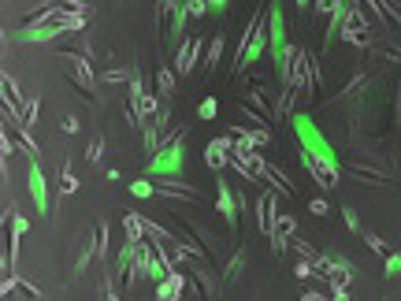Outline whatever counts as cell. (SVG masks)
Segmentation results:
<instances>
[{
  "instance_id": "6da1fadb",
  "label": "cell",
  "mask_w": 401,
  "mask_h": 301,
  "mask_svg": "<svg viewBox=\"0 0 401 301\" xmlns=\"http://www.w3.org/2000/svg\"><path fill=\"white\" fill-rule=\"evenodd\" d=\"M294 134H297L301 149H308V153H312V157H320L323 164H331V168H339V171H342V160H339V153L331 149V142L323 138V131L312 123V115L297 112V115H294Z\"/></svg>"
},
{
  "instance_id": "7a4b0ae2",
  "label": "cell",
  "mask_w": 401,
  "mask_h": 301,
  "mask_svg": "<svg viewBox=\"0 0 401 301\" xmlns=\"http://www.w3.org/2000/svg\"><path fill=\"white\" fill-rule=\"evenodd\" d=\"M264 49H268V26H264L260 15H253L245 34H242V49H238V60H234V71H245L249 63H257Z\"/></svg>"
},
{
  "instance_id": "3957f363",
  "label": "cell",
  "mask_w": 401,
  "mask_h": 301,
  "mask_svg": "<svg viewBox=\"0 0 401 301\" xmlns=\"http://www.w3.org/2000/svg\"><path fill=\"white\" fill-rule=\"evenodd\" d=\"M149 171L152 175H175V179L186 171V131H179L175 142L163 145L157 157L149 160Z\"/></svg>"
},
{
  "instance_id": "277c9868",
  "label": "cell",
  "mask_w": 401,
  "mask_h": 301,
  "mask_svg": "<svg viewBox=\"0 0 401 301\" xmlns=\"http://www.w3.org/2000/svg\"><path fill=\"white\" fill-rule=\"evenodd\" d=\"M342 41L350 45H360V49H371V23L364 19L353 4H345V15H342V26H339Z\"/></svg>"
},
{
  "instance_id": "5b68a950",
  "label": "cell",
  "mask_w": 401,
  "mask_h": 301,
  "mask_svg": "<svg viewBox=\"0 0 401 301\" xmlns=\"http://www.w3.org/2000/svg\"><path fill=\"white\" fill-rule=\"evenodd\" d=\"M231 149H234V138L227 134V138H212L205 145V164L220 175L223 168H231Z\"/></svg>"
},
{
  "instance_id": "8992f818",
  "label": "cell",
  "mask_w": 401,
  "mask_h": 301,
  "mask_svg": "<svg viewBox=\"0 0 401 301\" xmlns=\"http://www.w3.org/2000/svg\"><path fill=\"white\" fill-rule=\"evenodd\" d=\"M297 231V220L294 216H286V212H279L275 220H271V231H268V238H271V249H275V257H282V253H286V238L290 234Z\"/></svg>"
},
{
  "instance_id": "52a82bcc",
  "label": "cell",
  "mask_w": 401,
  "mask_h": 301,
  "mask_svg": "<svg viewBox=\"0 0 401 301\" xmlns=\"http://www.w3.org/2000/svg\"><path fill=\"white\" fill-rule=\"evenodd\" d=\"M200 49H205V41L197 38H186L179 45V56H175V75H194V67H197V60H200Z\"/></svg>"
},
{
  "instance_id": "ba28073f",
  "label": "cell",
  "mask_w": 401,
  "mask_h": 301,
  "mask_svg": "<svg viewBox=\"0 0 401 301\" xmlns=\"http://www.w3.org/2000/svg\"><path fill=\"white\" fill-rule=\"evenodd\" d=\"M26 186H30V197L38 205L41 216H49V186H45V171L38 160H30V175H26Z\"/></svg>"
},
{
  "instance_id": "9c48e42d",
  "label": "cell",
  "mask_w": 401,
  "mask_h": 301,
  "mask_svg": "<svg viewBox=\"0 0 401 301\" xmlns=\"http://www.w3.org/2000/svg\"><path fill=\"white\" fill-rule=\"evenodd\" d=\"M216 208L223 212V220L227 223H238V197L231 194V186H227V179H223V171H220V179H216Z\"/></svg>"
},
{
  "instance_id": "30bf717a",
  "label": "cell",
  "mask_w": 401,
  "mask_h": 301,
  "mask_svg": "<svg viewBox=\"0 0 401 301\" xmlns=\"http://www.w3.org/2000/svg\"><path fill=\"white\" fill-rule=\"evenodd\" d=\"M190 287V279L182 276V271L175 268V271H168L160 282H157V298H163V301H175V298H182V290Z\"/></svg>"
},
{
  "instance_id": "8fae6325",
  "label": "cell",
  "mask_w": 401,
  "mask_h": 301,
  "mask_svg": "<svg viewBox=\"0 0 401 301\" xmlns=\"http://www.w3.org/2000/svg\"><path fill=\"white\" fill-rule=\"evenodd\" d=\"M0 86H4V112H12V115H19V120H23V108L26 104H23V93H19V82L4 71V75H0Z\"/></svg>"
},
{
  "instance_id": "7c38bea8",
  "label": "cell",
  "mask_w": 401,
  "mask_h": 301,
  "mask_svg": "<svg viewBox=\"0 0 401 301\" xmlns=\"http://www.w3.org/2000/svg\"><path fill=\"white\" fill-rule=\"evenodd\" d=\"M71 78L78 82L82 97H86V100H93V86H97V78H93V71H89V60H86V56H75V67H71Z\"/></svg>"
},
{
  "instance_id": "4fadbf2b",
  "label": "cell",
  "mask_w": 401,
  "mask_h": 301,
  "mask_svg": "<svg viewBox=\"0 0 401 301\" xmlns=\"http://www.w3.org/2000/svg\"><path fill=\"white\" fill-rule=\"evenodd\" d=\"M157 194H160V197H182V201H197V190H194V186H186V182H179L175 175L160 179V182H157Z\"/></svg>"
},
{
  "instance_id": "5bb4252c",
  "label": "cell",
  "mask_w": 401,
  "mask_h": 301,
  "mask_svg": "<svg viewBox=\"0 0 401 301\" xmlns=\"http://www.w3.org/2000/svg\"><path fill=\"white\" fill-rule=\"evenodd\" d=\"M279 216V208H275V194H260V201H257V227L264 234L271 231V220Z\"/></svg>"
},
{
  "instance_id": "9a60e30c",
  "label": "cell",
  "mask_w": 401,
  "mask_h": 301,
  "mask_svg": "<svg viewBox=\"0 0 401 301\" xmlns=\"http://www.w3.org/2000/svg\"><path fill=\"white\" fill-rule=\"evenodd\" d=\"M242 108H245V112H257V123H271V115H275L268 104H264L260 89H253V93H245V97H242Z\"/></svg>"
},
{
  "instance_id": "2e32d148",
  "label": "cell",
  "mask_w": 401,
  "mask_h": 301,
  "mask_svg": "<svg viewBox=\"0 0 401 301\" xmlns=\"http://www.w3.org/2000/svg\"><path fill=\"white\" fill-rule=\"evenodd\" d=\"M231 134L234 138H245L249 145H257V149H264V145L271 142V134L264 131V126H231Z\"/></svg>"
},
{
  "instance_id": "e0dca14e",
  "label": "cell",
  "mask_w": 401,
  "mask_h": 301,
  "mask_svg": "<svg viewBox=\"0 0 401 301\" xmlns=\"http://www.w3.org/2000/svg\"><path fill=\"white\" fill-rule=\"evenodd\" d=\"M123 231H126V242H145V234H149V227H145L141 216H123Z\"/></svg>"
},
{
  "instance_id": "ac0fdd59",
  "label": "cell",
  "mask_w": 401,
  "mask_h": 301,
  "mask_svg": "<svg viewBox=\"0 0 401 301\" xmlns=\"http://www.w3.org/2000/svg\"><path fill=\"white\" fill-rule=\"evenodd\" d=\"M171 249H175V260H205V249H200L197 242H179V238H171Z\"/></svg>"
},
{
  "instance_id": "d6986e66",
  "label": "cell",
  "mask_w": 401,
  "mask_h": 301,
  "mask_svg": "<svg viewBox=\"0 0 401 301\" xmlns=\"http://www.w3.org/2000/svg\"><path fill=\"white\" fill-rule=\"evenodd\" d=\"M223 49H227V38L220 34V38H212V45H208V56H205V75H212L216 63L223 60Z\"/></svg>"
},
{
  "instance_id": "ffe728a7",
  "label": "cell",
  "mask_w": 401,
  "mask_h": 301,
  "mask_svg": "<svg viewBox=\"0 0 401 301\" xmlns=\"http://www.w3.org/2000/svg\"><path fill=\"white\" fill-rule=\"evenodd\" d=\"M264 179H271V186H275L279 194H286V197L294 194V182H290V179H286V171H279L275 164H268V175H264Z\"/></svg>"
},
{
  "instance_id": "44dd1931",
  "label": "cell",
  "mask_w": 401,
  "mask_h": 301,
  "mask_svg": "<svg viewBox=\"0 0 401 301\" xmlns=\"http://www.w3.org/2000/svg\"><path fill=\"white\" fill-rule=\"evenodd\" d=\"M78 190V175H75V164H63V171H60V194L63 197H71Z\"/></svg>"
},
{
  "instance_id": "7402d4cb",
  "label": "cell",
  "mask_w": 401,
  "mask_h": 301,
  "mask_svg": "<svg viewBox=\"0 0 401 301\" xmlns=\"http://www.w3.org/2000/svg\"><path fill=\"white\" fill-rule=\"evenodd\" d=\"M157 89H160L163 97L175 93V71H171V67H160V71H157Z\"/></svg>"
},
{
  "instance_id": "603a6c76",
  "label": "cell",
  "mask_w": 401,
  "mask_h": 301,
  "mask_svg": "<svg viewBox=\"0 0 401 301\" xmlns=\"http://www.w3.org/2000/svg\"><path fill=\"white\" fill-rule=\"evenodd\" d=\"M242 264H245V249H234V257L227 260V271H223V282H231V279H238V271H242Z\"/></svg>"
},
{
  "instance_id": "cb8c5ba5",
  "label": "cell",
  "mask_w": 401,
  "mask_h": 301,
  "mask_svg": "<svg viewBox=\"0 0 401 301\" xmlns=\"http://www.w3.org/2000/svg\"><path fill=\"white\" fill-rule=\"evenodd\" d=\"M93 245H97V257L104 260V253H108V223H97L93 227Z\"/></svg>"
},
{
  "instance_id": "d4e9b609",
  "label": "cell",
  "mask_w": 401,
  "mask_h": 301,
  "mask_svg": "<svg viewBox=\"0 0 401 301\" xmlns=\"http://www.w3.org/2000/svg\"><path fill=\"white\" fill-rule=\"evenodd\" d=\"M100 82H104V86H115V82H130V71H126V67H108L104 75H100Z\"/></svg>"
},
{
  "instance_id": "484cf974",
  "label": "cell",
  "mask_w": 401,
  "mask_h": 301,
  "mask_svg": "<svg viewBox=\"0 0 401 301\" xmlns=\"http://www.w3.org/2000/svg\"><path fill=\"white\" fill-rule=\"evenodd\" d=\"M216 112H220V104H216V97H205V100H200V104H197V115H200V120H216Z\"/></svg>"
},
{
  "instance_id": "4316f807",
  "label": "cell",
  "mask_w": 401,
  "mask_h": 301,
  "mask_svg": "<svg viewBox=\"0 0 401 301\" xmlns=\"http://www.w3.org/2000/svg\"><path fill=\"white\" fill-rule=\"evenodd\" d=\"M342 220H345V227H350V231H353V234H364V231H360V216H357V212H353V208H350V205H342Z\"/></svg>"
},
{
  "instance_id": "83f0119b",
  "label": "cell",
  "mask_w": 401,
  "mask_h": 301,
  "mask_svg": "<svg viewBox=\"0 0 401 301\" xmlns=\"http://www.w3.org/2000/svg\"><path fill=\"white\" fill-rule=\"evenodd\" d=\"M26 131H30L34 123H38V100H26V108H23V120H19Z\"/></svg>"
},
{
  "instance_id": "f1b7e54d",
  "label": "cell",
  "mask_w": 401,
  "mask_h": 301,
  "mask_svg": "<svg viewBox=\"0 0 401 301\" xmlns=\"http://www.w3.org/2000/svg\"><path fill=\"white\" fill-rule=\"evenodd\" d=\"M182 8H186V15H190V19H200V15L208 12V0H186Z\"/></svg>"
},
{
  "instance_id": "f546056e",
  "label": "cell",
  "mask_w": 401,
  "mask_h": 301,
  "mask_svg": "<svg viewBox=\"0 0 401 301\" xmlns=\"http://www.w3.org/2000/svg\"><path fill=\"white\" fill-rule=\"evenodd\" d=\"M130 194L134 197H152V194H157V186H152V182H145V179H134Z\"/></svg>"
},
{
  "instance_id": "4dcf8cb0",
  "label": "cell",
  "mask_w": 401,
  "mask_h": 301,
  "mask_svg": "<svg viewBox=\"0 0 401 301\" xmlns=\"http://www.w3.org/2000/svg\"><path fill=\"white\" fill-rule=\"evenodd\" d=\"M12 153H15V145H12V126L4 123V134H0V157L8 160V157H12Z\"/></svg>"
},
{
  "instance_id": "1f68e13d",
  "label": "cell",
  "mask_w": 401,
  "mask_h": 301,
  "mask_svg": "<svg viewBox=\"0 0 401 301\" xmlns=\"http://www.w3.org/2000/svg\"><path fill=\"white\" fill-rule=\"evenodd\" d=\"M100 153H104V138L97 134V138L89 142V149H86V160H89V164H97V160H100Z\"/></svg>"
},
{
  "instance_id": "d6a6232c",
  "label": "cell",
  "mask_w": 401,
  "mask_h": 301,
  "mask_svg": "<svg viewBox=\"0 0 401 301\" xmlns=\"http://www.w3.org/2000/svg\"><path fill=\"white\" fill-rule=\"evenodd\" d=\"M364 242H368V249H371V253H382V257H387V253H390V249H387V242H382V238H376V234H371V231H364Z\"/></svg>"
},
{
  "instance_id": "836d02e7",
  "label": "cell",
  "mask_w": 401,
  "mask_h": 301,
  "mask_svg": "<svg viewBox=\"0 0 401 301\" xmlns=\"http://www.w3.org/2000/svg\"><path fill=\"white\" fill-rule=\"evenodd\" d=\"M382 271H387V279H394L401 271V253H387V268H382Z\"/></svg>"
},
{
  "instance_id": "e575fe53",
  "label": "cell",
  "mask_w": 401,
  "mask_h": 301,
  "mask_svg": "<svg viewBox=\"0 0 401 301\" xmlns=\"http://www.w3.org/2000/svg\"><path fill=\"white\" fill-rule=\"evenodd\" d=\"M93 253H97V245H93V242H86V245H82V253H78V264H75V268L82 271V268L89 264V257H93Z\"/></svg>"
},
{
  "instance_id": "d590c367",
  "label": "cell",
  "mask_w": 401,
  "mask_h": 301,
  "mask_svg": "<svg viewBox=\"0 0 401 301\" xmlns=\"http://www.w3.org/2000/svg\"><path fill=\"white\" fill-rule=\"evenodd\" d=\"M179 8H175V0H157V19L163 23V15H175Z\"/></svg>"
},
{
  "instance_id": "8d00e7d4",
  "label": "cell",
  "mask_w": 401,
  "mask_h": 301,
  "mask_svg": "<svg viewBox=\"0 0 401 301\" xmlns=\"http://www.w3.org/2000/svg\"><path fill=\"white\" fill-rule=\"evenodd\" d=\"M308 208H312V216H327V212H331V205H327L323 197H316V201H312V205H308Z\"/></svg>"
},
{
  "instance_id": "74e56055",
  "label": "cell",
  "mask_w": 401,
  "mask_h": 301,
  "mask_svg": "<svg viewBox=\"0 0 401 301\" xmlns=\"http://www.w3.org/2000/svg\"><path fill=\"white\" fill-rule=\"evenodd\" d=\"M78 120H75V115H63V131H67V134H78Z\"/></svg>"
},
{
  "instance_id": "f35d334b",
  "label": "cell",
  "mask_w": 401,
  "mask_h": 301,
  "mask_svg": "<svg viewBox=\"0 0 401 301\" xmlns=\"http://www.w3.org/2000/svg\"><path fill=\"white\" fill-rule=\"evenodd\" d=\"M227 4L231 0H208V12H227Z\"/></svg>"
},
{
  "instance_id": "ab89813d",
  "label": "cell",
  "mask_w": 401,
  "mask_h": 301,
  "mask_svg": "<svg viewBox=\"0 0 401 301\" xmlns=\"http://www.w3.org/2000/svg\"><path fill=\"white\" fill-rule=\"evenodd\" d=\"M382 8H387V15H390L394 23H401V8H390V4H382Z\"/></svg>"
},
{
  "instance_id": "60d3db41",
  "label": "cell",
  "mask_w": 401,
  "mask_h": 301,
  "mask_svg": "<svg viewBox=\"0 0 401 301\" xmlns=\"http://www.w3.org/2000/svg\"><path fill=\"white\" fill-rule=\"evenodd\" d=\"M297 8H301V12H308V0H297Z\"/></svg>"
}]
</instances>
